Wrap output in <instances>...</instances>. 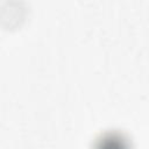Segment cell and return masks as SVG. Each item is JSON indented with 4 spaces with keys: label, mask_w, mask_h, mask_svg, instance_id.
Segmentation results:
<instances>
[{
    "label": "cell",
    "mask_w": 149,
    "mask_h": 149,
    "mask_svg": "<svg viewBox=\"0 0 149 149\" xmlns=\"http://www.w3.org/2000/svg\"><path fill=\"white\" fill-rule=\"evenodd\" d=\"M92 149H132V143L120 132H106L94 141Z\"/></svg>",
    "instance_id": "1"
}]
</instances>
